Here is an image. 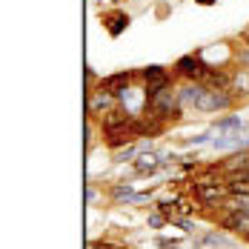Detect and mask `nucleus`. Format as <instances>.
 Here are the masks:
<instances>
[{"label":"nucleus","mask_w":249,"mask_h":249,"mask_svg":"<svg viewBox=\"0 0 249 249\" xmlns=\"http://www.w3.org/2000/svg\"><path fill=\"white\" fill-rule=\"evenodd\" d=\"M232 100L235 98L226 89H206L195 109H200V112H221V109H229L232 106Z\"/></svg>","instance_id":"f257e3e1"},{"label":"nucleus","mask_w":249,"mask_h":249,"mask_svg":"<svg viewBox=\"0 0 249 249\" xmlns=\"http://www.w3.org/2000/svg\"><path fill=\"white\" fill-rule=\"evenodd\" d=\"M229 195V189H224L221 183H195V198L200 203H224V198Z\"/></svg>","instance_id":"f03ea898"},{"label":"nucleus","mask_w":249,"mask_h":249,"mask_svg":"<svg viewBox=\"0 0 249 249\" xmlns=\"http://www.w3.org/2000/svg\"><path fill=\"white\" fill-rule=\"evenodd\" d=\"M143 77H146V95H158V92H163L166 86H169V75L160 69V66H149L146 72H143Z\"/></svg>","instance_id":"7ed1b4c3"},{"label":"nucleus","mask_w":249,"mask_h":249,"mask_svg":"<svg viewBox=\"0 0 249 249\" xmlns=\"http://www.w3.org/2000/svg\"><path fill=\"white\" fill-rule=\"evenodd\" d=\"M224 226H226V229H232L235 235L247 238V235H249V212H247V209H235V212H226Z\"/></svg>","instance_id":"20e7f679"},{"label":"nucleus","mask_w":249,"mask_h":249,"mask_svg":"<svg viewBox=\"0 0 249 249\" xmlns=\"http://www.w3.org/2000/svg\"><path fill=\"white\" fill-rule=\"evenodd\" d=\"M112 106H115V92H109L106 86H100V92L95 98H89V103H86L89 115H95V112H112Z\"/></svg>","instance_id":"39448f33"},{"label":"nucleus","mask_w":249,"mask_h":249,"mask_svg":"<svg viewBox=\"0 0 249 249\" xmlns=\"http://www.w3.org/2000/svg\"><path fill=\"white\" fill-rule=\"evenodd\" d=\"M178 69L186 77H192V80H203V77L209 75V66H203L198 57H180L178 60Z\"/></svg>","instance_id":"423d86ee"},{"label":"nucleus","mask_w":249,"mask_h":249,"mask_svg":"<svg viewBox=\"0 0 249 249\" xmlns=\"http://www.w3.org/2000/svg\"><path fill=\"white\" fill-rule=\"evenodd\" d=\"M232 247V238H226L221 232H206L203 238L195 241V249H229Z\"/></svg>","instance_id":"0eeeda50"},{"label":"nucleus","mask_w":249,"mask_h":249,"mask_svg":"<svg viewBox=\"0 0 249 249\" xmlns=\"http://www.w3.org/2000/svg\"><path fill=\"white\" fill-rule=\"evenodd\" d=\"M203 92H206V86L195 80V83H186V86L178 92V98H180V103H183V106H198V100L203 98Z\"/></svg>","instance_id":"6e6552de"},{"label":"nucleus","mask_w":249,"mask_h":249,"mask_svg":"<svg viewBox=\"0 0 249 249\" xmlns=\"http://www.w3.org/2000/svg\"><path fill=\"white\" fill-rule=\"evenodd\" d=\"M158 166H160V155H158V152H141V155L135 158V169L143 172V175L155 172Z\"/></svg>","instance_id":"1a4fd4ad"},{"label":"nucleus","mask_w":249,"mask_h":249,"mask_svg":"<svg viewBox=\"0 0 249 249\" xmlns=\"http://www.w3.org/2000/svg\"><path fill=\"white\" fill-rule=\"evenodd\" d=\"M229 92H235V95H249V69H238L235 75H232V86H229Z\"/></svg>","instance_id":"9d476101"},{"label":"nucleus","mask_w":249,"mask_h":249,"mask_svg":"<svg viewBox=\"0 0 249 249\" xmlns=\"http://www.w3.org/2000/svg\"><path fill=\"white\" fill-rule=\"evenodd\" d=\"M100 86H106V89H109V92H115V95H124L126 86H129V75H126V72H124V75H112V77H106Z\"/></svg>","instance_id":"9b49d317"},{"label":"nucleus","mask_w":249,"mask_h":249,"mask_svg":"<svg viewBox=\"0 0 249 249\" xmlns=\"http://www.w3.org/2000/svg\"><path fill=\"white\" fill-rule=\"evenodd\" d=\"M126 121H132V115L129 112H121V109H112V112H106V129H115V126H121L126 124Z\"/></svg>","instance_id":"f8f14e48"},{"label":"nucleus","mask_w":249,"mask_h":249,"mask_svg":"<svg viewBox=\"0 0 249 249\" xmlns=\"http://www.w3.org/2000/svg\"><path fill=\"white\" fill-rule=\"evenodd\" d=\"M126 23H129V18H126V15H115V18H112V35H121Z\"/></svg>","instance_id":"ddd939ff"},{"label":"nucleus","mask_w":249,"mask_h":249,"mask_svg":"<svg viewBox=\"0 0 249 249\" xmlns=\"http://www.w3.org/2000/svg\"><path fill=\"white\" fill-rule=\"evenodd\" d=\"M149 226H152V229L163 226V215H149Z\"/></svg>","instance_id":"4468645a"},{"label":"nucleus","mask_w":249,"mask_h":249,"mask_svg":"<svg viewBox=\"0 0 249 249\" xmlns=\"http://www.w3.org/2000/svg\"><path fill=\"white\" fill-rule=\"evenodd\" d=\"M129 158H135V146H129V149H124L118 155V160H129Z\"/></svg>","instance_id":"2eb2a0df"},{"label":"nucleus","mask_w":249,"mask_h":249,"mask_svg":"<svg viewBox=\"0 0 249 249\" xmlns=\"http://www.w3.org/2000/svg\"><path fill=\"white\" fill-rule=\"evenodd\" d=\"M238 60H241L244 66H249V49H247V52H241V54H238Z\"/></svg>","instance_id":"dca6fc26"},{"label":"nucleus","mask_w":249,"mask_h":249,"mask_svg":"<svg viewBox=\"0 0 249 249\" xmlns=\"http://www.w3.org/2000/svg\"><path fill=\"white\" fill-rule=\"evenodd\" d=\"M200 3H206V6H209V3H215V0H200Z\"/></svg>","instance_id":"f3484780"},{"label":"nucleus","mask_w":249,"mask_h":249,"mask_svg":"<svg viewBox=\"0 0 249 249\" xmlns=\"http://www.w3.org/2000/svg\"><path fill=\"white\" fill-rule=\"evenodd\" d=\"M247 43H249V35H247Z\"/></svg>","instance_id":"a211bd4d"},{"label":"nucleus","mask_w":249,"mask_h":249,"mask_svg":"<svg viewBox=\"0 0 249 249\" xmlns=\"http://www.w3.org/2000/svg\"><path fill=\"white\" fill-rule=\"evenodd\" d=\"M247 241H249V235H247Z\"/></svg>","instance_id":"6ab92c4d"}]
</instances>
